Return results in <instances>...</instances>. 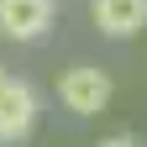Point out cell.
I'll return each instance as SVG.
<instances>
[{"instance_id": "1", "label": "cell", "mask_w": 147, "mask_h": 147, "mask_svg": "<svg viewBox=\"0 0 147 147\" xmlns=\"http://www.w3.org/2000/svg\"><path fill=\"white\" fill-rule=\"evenodd\" d=\"M110 74L95 68V63H74L63 68V79H58V100L63 110H74V116H100V110L110 105Z\"/></svg>"}, {"instance_id": "2", "label": "cell", "mask_w": 147, "mask_h": 147, "mask_svg": "<svg viewBox=\"0 0 147 147\" xmlns=\"http://www.w3.org/2000/svg\"><path fill=\"white\" fill-rule=\"evenodd\" d=\"M53 16H58V5L53 0H0V37H11V42H37Z\"/></svg>"}, {"instance_id": "3", "label": "cell", "mask_w": 147, "mask_h": 147, "mask_svg": "<svg viewBox=\"0 0 147 147\" xmlns=\"http://www.w3.org/2000/svg\"><path fill=\"white\" fill-rule=\"evenodd\" d=\"M37 126V89L26 79H5L0 84V142H21Z\"/></svg>"}, {"instance_id": "4", "label": "cell", "mask_w": 147, "mask_h": 147, "mask_svg": "<svg viewBox=\"0 0 147 147\" xmlns=\"http://www.w3.org/2000/svg\"><path fill=\"white\" fill-rule=\"evenodd\" d=\"M95 26L105 37H131L147 26V0H95Z\"/></svg>"}, {"instance_id": "5", "label": "cell", "mask_w": 147, "mask_h": 147, "mask_svg": "<svg viewBox=\"0 0 147 147\" xmlns=\"http://www.w3.org/2000/svg\"><path fill=\"white\" fill-rule=\"evenodd\" d=\"M100 147H137V137H131V131H116V137H105Z\"/></svg>"}, {"instance_id": "6", "label": "cell", "mask_w": 147, "mask_h": 147, "mask_svg": "<svg viewBox=\"0 0 147 147\" xmlns=\"http://www.w3.org/2000/svg\"><path fill=\"white\" fill-rule=\"evenodd\" d=\"M0 84H5V74H0Z\"/></svg>"}]
</instances>
